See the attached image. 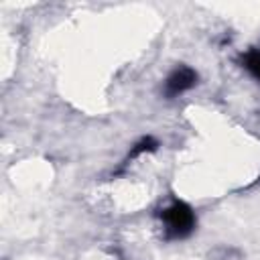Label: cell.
<instances>
[{
	"label": "cell",
	"instance_id": "6da1fadb",
	"mask_svg": "<svg viewBox=\"0 0 260 260\" xmlns=\"http://www.w3.org/2000/svg\"><path fill=\"white\" fill-rule=\"evenodd\" d=\"M158 217H160V225H162V238L167 242L185 240L197 228L195 209L183 199H173L167 207L160 209Z\"/></svg>",
	"mask_w": 260,
	"mask_h": 260
},
{
	"label": "cell",
	"instance_id": "277c9868",
	"mask_svg": "<svg viewBox=\"0 0 260 260\" xmlns=\"http://www.w3.org/2000/svg\"><path fill=\"white\" fill-rule=\"evenodd\" d=\"M158 146H160V144H158V140H156L154 136H142L140 140H136V142L132 144V148H130V152H128V156H126V165H128L130 160L142 156V154L154 152Z\"/></svg>",
	"mask_w": 260,
	"mask_h": 260
},
{
	"label": "cell",
	"instance_id": "3957f363",
	"mask_svg": "<svg viewBox=\"0 0 260 260\" xmlns=\"http://www.w3.org/2000/svg\"><path fill=\"white\" fill-rule=\"evenodd\" d=\"M240 65L244 71H248L256 81H260V49L252 47L246 53L240 55Z\"/></svg>",
	"mask_w": 260,
	"mask_h": 260
},
{
	"label": "cell",
	"instance_id": "7a4b0ae2",
	"mask_svg": "<svg viewBox=\"0 0 260 260\" xmlns=\"http://www.w3.org/2000/svg\"><path fill=\"white\" fill-rule=\"evenodd\" d=\"M197 71L185 63H179L167 77H165V83H162V95L167 100H173V98H179L183 95L185 91L193 89L197 85Z\"/></svg>",
	"mask_w": 260,
	"mask_h": 260
}]
</instances>
